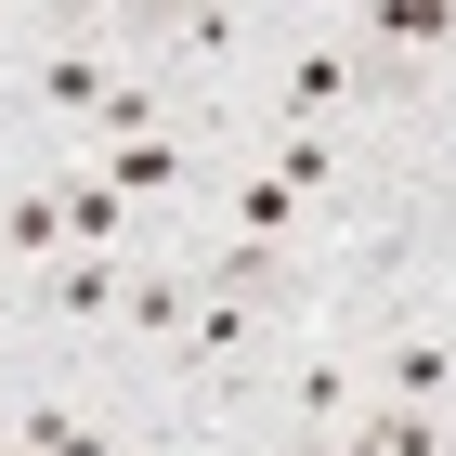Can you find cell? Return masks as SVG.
<instances>
[{"mask_svg": "<svg viewBox=\"0 0 456 456\" xmlns=\"http://www.w3.org/2000/svg\"><path fill=\"white\" fill-rule=\"evenodd\" d=\"M287 404H300V430H339V418H352V352H300Z\"/></svg>", "mask_w": 456, "mask_h": 456, "instance_id": "8fae6325", "label": "cell"}, {"mask_svg": "<svg viewBox=\"0 0 456 456\" xmlns=\"http://www.w3.org/2000/svg\"><path fill=\"white\" fill-rule=\"evenodd\" d=\"M365 53H352V39H314V53H287V118L274 131H326V105H352V92H365Z\"/></svg>", "mask_w": 456, "mask_h": 456, "instance_id": "3957f363", "label": "cell"}, {"mask_svg": "<svg viewBox=\"0 0 456 456\" xmlns=\"http://www.w3.org/2000/svg\"><path fill=\"white\" fill-rule=\"evenodd\" d=\"M118 456H170V444H118Z\"/></svg>", "mask_w": 456, "mask_h": 456, "instance_id": "5bb4252c", "label": "cell"}, {"mask_svg": "<svg viewBox=\"0 0 456 456\" xmlns=\"http://www.w3.org/2000/svg\"><path fill=\"white\" fill-rule=\"evenodd\" d=\"M300 222H314V196H300V183L235 170V235H300Z\"/></svg>", "mask_w": 456, "mask_h": 456, "instance_id": "30bf717a", "label": "cell"}, {"mask_svg": "<svg viewBox=\"0 0 456 456\" xmlns=\"http://www.w3.org/2000/svg\"><path fill=\"white\" fill-rule=\"evenodd\" d=\"M53 27H105V13H131V0H39Z\"/></svg>", "mask_w": 456, "mask_h": 456, "instance_id": "4fadbf2b", "label": "cell"}, {"mask_svg": "<svg viewBox=\"0 0 456 456\" xmlns=\"http://www.w3.org/2000/svg\"><path fill=\"white\" fill-rule=\"evenodd\" d=\"M0 261H27V274H53V261H66V196H53V170L0 196Z\"/></svg>", "mask_w": 456, "mask_h": 456, "instance_id": "5b68a950", "label": "cell"}, {"mask_svg": "<svg viewBox=\"0 0 456 456\" xmlns=\"http://www.w3.org/2000/svg\"><path fill=\"white\" fill-rule=\"evenodd\" d=\"M379 13V39H444L456 27V0H365Z\"/></svg>", "mask_w": 456, "mask_h": 456, "instance_id": "7c38bea8", "label": "cell"}, {"mask_svg": "<svg viewBox=\"0 0 456 456\" xmlns=\"http://www.w3.org/2000/svg\"><path fill=\"white\" fill-rule=\"evenodd\" d=\"M27 300H39V314H66V326H92V314H118V300H131V261H92V248H66L53 274H27Z\"/></svg>", "mask_w": 456, "mask_h": 456, "instance_id": "277c9868", "label": "cell"}, {"mask_svg": "<svg viewBox=\"0 0 456 456\" xmlns=\"http://www.w3.org/2000/svg\"><path fill=\"white\" fill-rule=\"evenodd\" d=\"M444 391H456V339H444V326L391 339V365H379V404H444Z\"/></svg>", "mask_w": 456, "mask_h": 456, "instance_id": "ba28073f", "label": "cell"}, {"mask_svg": "<svg viewBox=\"0 0 456 456\" xmlns=\"http://www.w3.org/2000/svg\"><path fill=\"white\" fill-rule=\"evenodd\" d=\"M118 78H131V66H118V53H92V39H53V53H39V66H27V105H39V118H78V131H92Z\"/></svg>", "mask_w": 456, "mask_h": 456, "instance_id": "6da1fadb", "label": "cell"}, {"mask_svg": "<svg viewBox=\"0 0 456 456\" xmlns=\"http://www.w3.org/2000/svg\"><path fill=\"white\" fill-rule=\"evenodd\" d=\"M92 170H105L131 209H157V196H183V183H196V157H183V143H157V131H131V143H92Z\"/></svg>", "mask_w": 456, "mask_h": 456, "instance_id": "8992f818", "label": "cell"}, {"mask_svg": "<svg viewBox=\"0 0 456 456\" xmlns=\"http://www.w3.org/2000/svg\"><path fill=\"white\" fill-rule=\"evenodd\" d=\"M261 170L300 183V196L326 209V196H339V131H274V143H261Z\"/></svg>", "mask_w": 456, "mask_h": 456, "instance_id": "9c48e42d", "label": "cell"}, {"mask_svg": "<svg viewBox=\"0 0 456 456\" xmlns=\"http://www.w3.org/2000/svg\"><path fill=\"white\" fill-rule=\"evenodd\" d=\"M0 456H27V444H0Z\"/></svg>", "mask_w": 456, "mask_h": 456, "instance_id": "9a60e30c", "label": "cell"}, {"mask_svg": "<svg viewBox=\"0 0 456 456\" xmlns=\"http://www.w3.org/2000/svg\"><path fill=\"white\" fill-rule=\"evenodd\" d=\"M196 300H209L196 274H170V261H131V300H118V326H131V339H183V326H196Z\"/></svg>", "mask_w": 456, "mask_h": 456, "instance_id": "52a82bcc", "label": "cell"}, {"mask_svg": "<svg viewBox=\"0 0 456 456\" xmlns=\"http://www.w3.org/2000/svg\"><path fill=\"white\" fill-rule=\"evenodd\" d=\"M53 196H66V248H92V261H143V222H131V196H118L92 157L78 170H53Z\"/></svg>", "mask_w": 456, "mask_h": 456, "instance_id": "7a4b0ae2", "label": "cell"}]
</instances>
